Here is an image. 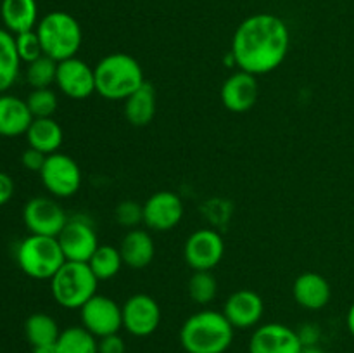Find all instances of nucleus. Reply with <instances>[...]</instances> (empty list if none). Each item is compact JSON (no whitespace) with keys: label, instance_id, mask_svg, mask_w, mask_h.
I'll return each mask as SVG.
<instances>
[{"label":"nucleus","instance_id":"1","mask_svg":"<svg viewBox=\"0 0 354 353\" xmlns=\"http://www.w3.org/2000/svg\"><path fill=\"white\" fill-rule=\"evenodd\" d=\"M290 48V31L282 17L270 12L245 17L232 38V57L239 69L251 75L275 71Z\"/></svg>","mask_w":354,"mask_h":353},{"label":"nucleus","instance_id":"2","mask_svg":"<svg viewBox=\"0 0 354 353\" xmlns=\"http://www.w3.org/2000/svg\"><path fill=\"white\" fill-rule=\"evenodd\" d=\"M234 325L223 311L201 310L180 329V345L187 353H225L234 343Z\"/></svg>","mask_w":354,"mask_h":353},{"label":"nucleus","instance_id":"3","mask_svg":"<svg viewBox=\"0 0 354 353\" xmlns=\"http://www.w3.org/2000/svg\"><path fill=\"white\" fill-rule=\"evenodd\" d=\"M95 71V92L107 100H124L145 83L140 62L124 52H113L100 59Z\"/></svg>","mask_w":354,"mask_h":353},{"label":"nucleus","instance_id":"4","mask_svg":"<svg viewBox=\"0 0 354 353\" xmlns=\"http://www.w3.org/2000/svg\"><path fill=\"white\" fill-rule=\"evenodd\" d=\"M37 35L40 38L44 54L61 62L76 57L83 42V31L78 21L64 10L48 12L37 24Z\"/></svg>","mask_w":354,"mask_h":353},{"label":"nucleus","instance_id":"5","mask_svg":"<svg viewBox=\"0 0 354 353\" xmlns=\"http://www.w3.org/2000/svg\"><path fill=\"white\" fill-rule=\"evenodd\" d=\"M16 260L28 277L37 280H50L66 263L57 237L30 234L17 244Z\"/></svg>","mask_w":354,"mask_h":353},{"label":"nucleus","instance_id":"6","mask_svg":"<svg viewBox=\"0 0 354 353\" xmlns=\"http://www.w3.org/2000/svg\"><path fill=\"white\" fill-rule=\"evenodd\" d=\"M99 279L88 263L68 262L50 279V291L55 303L68 310H80L86 301L97 294Z\"/></svg>","mask_w":354,"mask_h":353},{"label":"nucleus","instance_id":"7","mask_svg":"<svg viewBox=\"0 0 354 353\" xmlns=\"http://www.w3.org/2000/svg\"><path fill=\"white\" fill-rule=\"evenodd\" d=\"M40 179L45 189L54 197H71L80 190L83 182L78 163L68 154H48L40 170Z\"/></svg>","mask_w":354,"mask_h":353},{"label":"nucleus","instance_id":"8","mask_svg":"<svg viewBox=\"0 0 354 353\" xmlns=\"http://www.w3.org/2000/svg\"><path fill=\"white\" fill-rule=\"evenodd\" d=\"M57 241L68 262L86 263L100 246L95 227L82 215L68 218V224L57 235Z\"/></svg>","mask_w":354,"mask_h":353},{"label":"nucleus","instance_id":"9","mask_svg":"<svg viewBox=\"0 0 354 353\" xmlns=\"http://www.w3.org/2000/svg\"><path fill=\"white\" fill-rule=\"evenodd\" d=\"M23 220L30 234L57 237L68 224V215L55 199L37 196L24 204Z\"/></svg>","mask_w":354,"mask_h":353},{"label":"nucleus","instance_id":"10","mask_svg":"<svg viewBox=\"0 0 354 353\" xmlns=\"http://www.w3.org/2000/svg\"><path fill=\"white\" fill-rule=\"evenodd\" d=\"M82 324L95 338L116 334L123 327V308L109 296L95 294L82 308Z\"/></svg>","mask_w":354,"mask_h":353},{"label":"nucleus","instance_id":"11","mask_svg":"<svg viewBox=\"0 0 354 353\" xmlns=\"http://www.w3.org/2000/svg\"><path fill=\"white\" fill-rule=\"evenodd\" d=\"M225 255V241L213 228H199L192 232L183 246V258L190 269L213 270L220 265Z\"/></svg>","mask_w":354,"mask_h":353},{"label":"nucleus","instance_id":"12","mask_svg":"<svg viewBox=\"0 0 354 353\" xmlns=\"http://www.w3.org/2000/svg\"><path fill=\"white\" fill-rule=\"evenodd\" d=\"M123 327L135 338H147L158 331L161 324V307L152 296L137 293L124 301Z\"/></svg>","mask_w":354,"mask_h":353},{"label":"nucleus","instance_id":"13","mask_svg":"<svg viewBox=\"0 0 354 353\" xmlns=\"http://www.w3.org/2000/svg\"><path fill=\"white\" fill-rule=\"evenodd\" d=\"M55 85L69 99H88L95 93V71L83 59H66L57 62Z\"/></svg>","mask_w":354,"mask_h":353},{"label":"nucleus","instance_id":"14","mask_svg":"<svg viewBox=\"0 0 354 353\" xmlns=\"http://www.w3.org/2000/svg\"><path fill=\"white\" fill-rule=\"evenodd\" d=\"M303 348L297 331L280 322L258 325L249 339V353H301Z\"/></svg>","mask_w":354,"mask_h":353},{"label":"nucleus","instance_id":"15","mask_svg":"<svg viewBox=\"0 0 354 353\" xmlns=\"http://www.w3.org/2000/svg\"><path fill=\"white\" fill-rule=\"evenodd\" d=\"M145 227L156 232L175 228L183 218V203L171 190H158L144 204Z\"/></svg>","mask_w":354,"mask_h":353},{"label":"nucleus","instance_id":"16","mask_svg":"<svg viewBox=\"0 0 354 353\" xmlns=\"http://www.w3.org/2000/svg\"><path fill=\"white\" fill-rule=\"evenodd\" d=\"M221 102L230 113H248L254 107L259 97V83L254 75L248 71H235L221 85Z\"/></svg>","mask_w":354,"mask_h":353},{"label":"nucleus","instance_id":"17","mask_svg":"<svg viewBox=\"0 0 354 353\" xmlns=\"http://www.w3.org/2000/svg\"><path fill=\"white\" fill-rule=\"evenodd\" d=\"M265 314V301L256 291L239 289L227 298L223 315L234 329H251L261 322Z\"/></svg>","mask_w":354,"mask_h":353},{"label":"nucleus","instance_id":"18","mask_svg":"<svg viewBox=\"0 0 354 353\" xmlns=\"http://www.w3.org/2000/svg\"><path fill=\"white\" fill-rule=\"evenodd\" d=\"M292 296L296 303L306 310H322L330 301L332 287L322 273L304 272L294 280Z\"/></svg>","mask_w":354,"mask_h":353},{"label":"nucleus","instance_id":"19","mask_svg":"<svg viewBox=\"0 0 354 353\" xmlns=\"http://www.w3.org/2000/svg\"><path fill=\"white\" fill-rule=\"evenodd\" d=\"M31 121H33V114L26 100L9 96V93L0 96V135L2 137L26 135Z\"/></svg>","mask_w":354,"mask_h":353},{"label":"nucleus","instance_id":"20","mask_svg":"<svg viewBox=\"0 0 354 353\" xmlns=\"http://www.w3.org/2000/svg\"><path fill=\"white\" fill-rule=\"evenodd\" d=\"M123 263L130 269H145L154 260V239L144 228H130L120 244Z\"/></svg>","mask_w":354,"mask_h":353},{"label":"nucleus","instance_id":"21","mask_svg":"<svg viewBox=\"0 0 354 353\" xmlns=\"http://www.w3.org/2000/svg\"><path fill=\"white\" fill-rule=\"evenodd\" d=\"M0 16L12 35L31 31L37 26L38 7L35 0H2Z\"/></svg>","mask_w":354,"mask_h":353},{"label":"nucleus","instance_id":"22","mask_svg":"<svg viewBox=\"0 0 354 353\" xmlns=\"http://www.w3.org/2000/svg\"><path fill=\"white\" fill-rule=\"evenodd\" d=\"M26 141L30 147L48 156L59 151L64 141V134L54 118H33L26 132Z\"/></svg>","mask_w":354,"mask_h":353},{"label":"nucleus","instance_id":"23","mask_svg":"<svg viewBox=\"0 0 354 353\" xmlns=\"http://www.w3.org/2000/svg\"><path fill=\"white\" fill-rule=\"evenodd\" d=\"M156 107L158 100H156L154 87L145 82L137 92L124 99V118L133 127H147L154 120Z\"/></svg>","mask_w":354,"mask_h":353},{"label":"nucleus","instance_id":"24","mask_svg":"<svg viewBox=\"0 0 354 353\" xmlns=\"http://www.w3.org/2000/svg\"><path fill=\"white\" fill-rule=\"evenodd\" d=\"M19 55L16 38L10 31L0 28V93L9 90L19 75Z\"/></svg>","mask_w":354,"mask_h":353},{"label":"nucleus","instance_id":"25","mask_svg":"<svg viewBox=\"0 0 354 353\" xmlns=\"http://www.w3.org/2000/svg\"><path fill=\"white\" fill-rule=\"evenodd\" d=\"M59 353H99V338L83 325H71L57 338Z\"/></svg>","mask_w":354,"mask_h":353},{"label":"nucleus","instance_id":"26","mask_svg":"<svg viewBox=\"0 0 354 353\" xmlns=\"http://www.w3.org/2000/svg\"><path fill=\"white\" fill-rule=\"evenodd\" d=\"M24 334H26V339L30 341L31 346H40L57 343L61 331H59V325L54 317L38 311V314L30 315L26 318Z\"/></svg>","mask_w":354,"mask_h":353},{"label":"nucleus","instance_id":"27","mask_svg":"<svg viewBox=\"0 0 354 353\" xmlns=\"http://www.w3.org/2000/svg\"><path fill=\"white\" fill-rule=\"evenodd\" d=\"M86 263L99 280L114 279L124 265L120 248L109 244H100Z\"/></svg>","mask_w":354,"mask_h":353},{"label":"nucleus","instance_id":"28","mask_svg":"<svg viewBox=\"0 0 354 353\" xmlns=\"http://www.w3.org/2000/svg\"><path fill=\"white\" fill-rule=\"evenodd\" d=\"M218 294V280L211 270H196L189 279V296L197 305H209Z\"/></svg>","mask_w":354,"mask_h":353},{"label":"nucleus","instance_id":"29","mask_svg":"<svg viewBox=\"0 0 354 353\" xmlns=\"http://www.w3.org/2000/svg\"><path fill=\"white\" fill-rule=\"evenodd\" d=\"M55 75L57 61L45 54L30 62L26 68V80L33 89H50L52 83H55Z\"/></svg>","mask_w":354,"mask_h":353},{"label":"nucleus","instance_id":"30","mask_svg":"<svg viewBox=\"0 0 354 353\" xmlns=\"http://www.w3.org/2000/svg\"><path fill=\"white\" fill-rule=\"evenodd\" d=\"M26 104L33 118H52L57 111V96L52 89H33Z\"/></svg>","mask_w":354,"mask_h":353},{"label":"nucleus","instance_id":"31","mask_svg":"<svg viewBox=\"0 0 354 353\" xmlns=\"http://www.w3.org/2000/svg\"><path fill=\"white\" fill-rule=\"evenodd\" d=\"M14 38H16L17 55H19L21 61L26 62V64H30V62H33L35 59L44 55V48H41L40 38H38L37 31L35 30L14 35Z\"/></svg>","mask_w":354,"mask_h":353},{"label":"nucleus","instance_id":"32","mask_svg":"<svg viewBox=\"0 0 354 353\" xmlns=\"http://www.w3.org/2000/svg\"><path fill=\"white\" fill-rule=\"evenodd\" d=\"M114 218L121 227L137 228V225L144 221V206L131 199L121 201L114 210Z\"/></svg>","mask_w":354,"mask_h":353},{"label":"nucleus","instance_id":"33","mask_svg":"<svg viewBox=\"0 0 354 353\" xmlns=\"http://www.w3.org/2000/svg\"><path fill=\"white\" fill-rule=\"evenodd\" d=\"M124 352H127V345H124V339L121 338L120 332L99 338V353H124Z\"/></svg>","mask_w":354,"mask_h":353},{"label":"nucleus","instance_id":"34","mask_svg":"<svg viewBox=\"0 0 354 353\" xmlns=\"http://www.w3.org/2000/svg\"><path fill=\"white\" fill-rule=\"evenodd\" d=\"M45 159H47V154H44V152L37 151V149H33V147H28L26 151L21 154V163H23L24 168L30 170V172L40 173Z\"/></svg>","mask_w":354,"mask_h":353},{"label":"nucleus","instance_id":"35","mask_svg":"<svg viewBox=\"0 0 354 353\" xmlns=\"http://www.w3.org/2000/svg\"><path fill=\"white\" fill-rule=\"evenodd\" d=\"M297 336H299L304 348H306V346H318L322 331L317 324H303L297 329Z\"/></svg>","mask_w":354,"mask_h":353},{"label":"nucleus","instance_id":"36","mask_svg":"<svg viewBox=\"0 0 354 353\" xmlns=\"http://www.w3.org/2000/svg\"><path fill=\"white\" fill-rule=\"evenodd\" d=\"M14 196V182L7 173L0 172V206L7 204Z\"/></svg>","mask_w":354,"mask_h":353},{"label":"nucleus","instance_id":"37","mask_svg":"<svg viewBox=\"0 0 354 353\" xmlns=\"http://www.w3.org/2000/svg\"><path fill=\"white\" fill-rule=\"evenodd\" d=\"M33 353H59V350H57V345L52 343V345L33 346Z\"/></svg>","mask_w":354,"mask_h":353},{"label":"nucleus","instance_id":"38","mask_svg":"<svg viewBox=\"0 0 354 353\" xmlns=\"http://www.w3.org/2000/svg\"><path fill=\"white\" fill-rule=\"evenodd\" d=\"M346 324H348L349 332H351V336L354 338V303L349 307L348 317H346Z\"/></svg>","mask_w":354,"mask_h":353},{"label":"nucleus","instance_id":"39","mask_svg":"<svg viewBox=\"0 0 354 353\" xmlns=\"http://www.w3.org/2000/svg\"><path fill=\"white\" fill-rule=\"evenodd\" d=\"M301 353H327V352L322 350L320 346H306V348H303V352Z\"/></svg>","mask_w":354,"mask_h":353}]
</instances>
